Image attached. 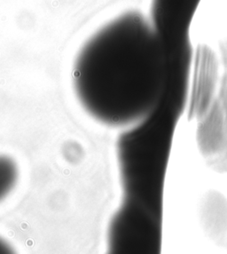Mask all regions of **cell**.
Segmentation results:
<instances>
[{"mask_svg":"<svg viewBox=\"0 0 227 254\" xmlns=\"http://www.w3.org/2000/svg\"><path fill=\"white\" fill-rule=\"evenodd\" d=\"M166 79L163 37L136 11L105 22L76 53L72 83L83 110L99 123L123 127L151 113Z\"/></svg>","mask_w":227,"mask_h":254,"instance_id":"6da1fadb","label":"cell"},{"mask_svg":"<svg viewBox=\"0 0 227 254\" xmlns=\"http://www.w3.org/2000/svg\"><path fill=\"white\" fill-rule=\"evenodd\" d=\"M18 174V166L13 158L0 155V202L5 199L16 186Z\"/></svg>","mask_w":227,"mask_h":254,"instance_id":"7a4b0ae2","label":"cell"},{"mask_svg":"<svg viewBox=\"0 0 227 254\" xmlns=\"http://www.w3.org/2000/svg\"><path fill=\"white\" fill-rule=\"evenodd\" d=\"M11 252H12L11 246H9V244L4 241L3 238L0 237V254H6Z\"/></svg>","mask_w":227,"mask_h":254,"instance_id":"3957f363","label":"cell"}]
</instances>
